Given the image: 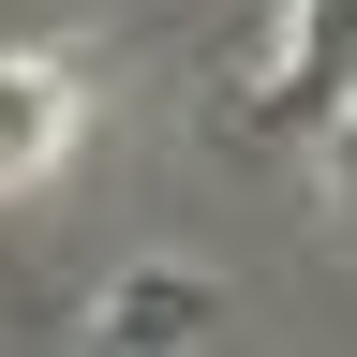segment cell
Instances as JSON below:
<instances>
[{"label":"cell","instance_id":"6da1fadb","mask_svg":"<svg viewBox=\"0 0 357 357\" xmlns=\"http://www.w3.org/2000/svg\"><path fill=\"white\" fill-rule=\"evenodd\" d=\"M60 149H75V75H60V60H15V45H0V194L60 178Z\"/></svg>","mask_w":357,"mask_h":357},{"label":"cell","instance_id":"3957f363","mask_svg":"<svg viewBox=\"0 0 357 357\" xmlns=\"http://www.w3.org/2000/svg\"><path fill=\"white\" fill-rule=\"evenodd\" d=\"M328 194H342V208H357V105H342V119H328Z\"/></svg>","mask_w":357,"mask_h":357},{"label":"cell","instance_id":"7a4b0ae2","mask_svg":"<svg viewBox=\"0 0 357 357\" xmlns=\"http://www.w3.org/2000/svg\"><path fill=\"white\" fill-rule=\"evenodd\" d=\"M357 105V0H298L283 30V119H342Z\"/></svg>","mask_w":357,"mask_h":357}]
</instances>
